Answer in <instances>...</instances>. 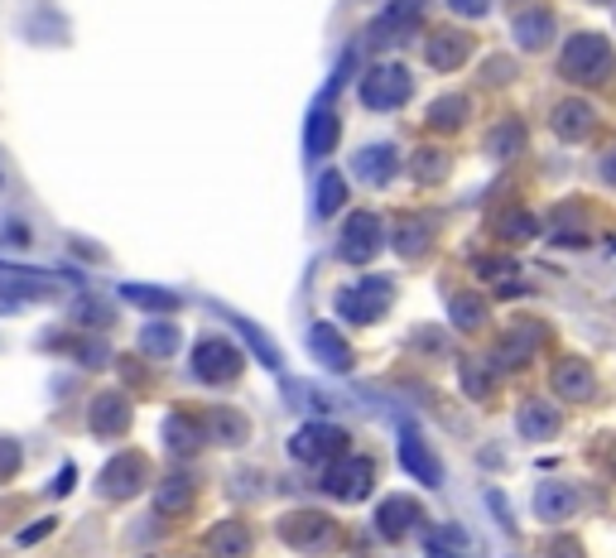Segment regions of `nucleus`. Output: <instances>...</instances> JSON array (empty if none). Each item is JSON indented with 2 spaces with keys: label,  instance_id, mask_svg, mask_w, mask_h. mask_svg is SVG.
Listing matches in <instances>:
<instances>
[{
  "label": "nucleus",
  "instance_id": "1",
  "mask_svg": "<svg viewBox=\"0 0 616 558\" xmlns=\"http://www.w3.org/2000/svg\"><path fill=\"white\" fill-rule=\"evenodd\" d=\"M612 68H616V53L607 49L602 34H573V39L564 44V53H559V73L568 77V83H578V87L607 83Z\"/></svg>",
  "mask_w": 616,
  "mask_h": 558
},
{
  "label": "nucleus",
  "instance_id": "2",
  "mask_svg": "<svg viewBox=\"0 0 616 558\" xmlns=\"http://www.w3.org/2000/svg\"><path fill=\"white\" fill-rule=\"evenodd\" d=\"M347 448H352V444H347V428L342 424H328V418L299 424V434L289 438V458L313 462V468H328V462H337Z\"/></svg>",
  "mask_w": 616,
  "mask_h": 558
},
{
  "label": "nucleus",
  "instance_id": "3",
  "mask_svg": "<svg viewBox=\"0 0 616 558\" xmlns=\"http://www.w3.org/2000/svg\"><path fill=\"white\" fill-rule=\"evenodd\" d=\"M414 97V77L404 63H376L362 77V107L371 111H400Z\"/></svg>",
  "mask_w": 616,
  "mask_h": 558
},
{
  "label": "nucleus",
  "instance_id": "4",
  "mask_svg": "<svg viewBox=\"0 0 616 558\" xmlns=\"http://www.w3.org/2000/svg\"><path fill=\"white\" fill-rule=\"evenodd\" d=\"M285 544L299 554H333L337 544H342V530H337V520H328L323 510H294V515H285Z\"/></svg>",
  "mask_w": 616,
  "mask_h": 558
},
{
  "label": "nucleus",
  "instance_id": "5",
  "mask_svg": "<svg viewBox=\"0 0 616 558\" xmlns=\"http://www.w3.org/2000/svg\"><path fill=\"white\" fill-rule=\"evenodd\" d=\"M390 294H395V284L386 275H366V279H357V284L337 289V313H342L347 323H376L381 313H386Z\"/></svg>",
  "mask_w": 616,
  "mask_h": 558
},
{
  "label": "nucleus",
  "instance_id": "6",
  "mask_svg": "<svg viewBox=\"0 0 616 558\" xmlns=\"http://www.w3.org/2000/svg\"><path fill=\"white\" fill-rule=\"evenodd\" d=\"M371 482H376L371 458H337V462H328V472H323V492H328L333 501H366Z\"/></svg>",
  "mask_w": 616,
  "mask_h": 558
},
{
  "label": "nucleus",
  "instance_id": "7",
  "mask_svg": "<svg viewBox=\"0 0 616 558\" xmlns=\"http://www.w3.org/2000/svg\"><path fill=\"white\" fill-rule=\"evenodd\" d=\"M237 371H241V352L227 337H203L193 347V376L203 386H227V380H237Z\"/></svg>",
  "mask_w": 616,
  "mask_h": 558
},
{
  "label": "nucleus",
  "instance_id": "8",
  "mask_svg": "<svg viewBox=\"0 0 616 558\" xmlns=\"http://www.w3.org/2000/svg\"><path fill=\"white\" fill-rule=\"evenodd\" d=\"M386 246V227H381L376 213H347L342 222V241H337V255L352 265H366L371 255Z\"/></svg>",
  "mask_w": 616,
  "mask_h": 558
},
{
  "label": "nucleus",
  "instance_id": "9",
  "mask_svg": "<svg viewBox=\"0 0 616 558\" xmlns=\"http://www.w3.org/2000/svg\"><path fill=\"white\" fill-rule=\"evenodd\" d=\"M420 5H424V0H395L386 15H381L376 25L366 29L371 49H395L400 39H410V34L420 29Z\"/></svg>",
  "mask_w": 616,
  "mask_h": 558
},
{
  "label": "nucleus",
  "instance_id": "10",
  "mask_svg": "<svg viewBox=\"0 0 616 558\" xmlns=\"http://www.w3.org/2000/svg\"><path fill=\"white\" fill-rule=\"evenodd\" d=\"M540 342H544V328L540 323H516V328H506L502 332V342H496V352H492V371H516V366H526L534 352H540Z\"/></svg>",
  "mask_w": 616,
  "mask_h": 558
},
{
  "label": "nucleus",
  "instance_id": "11",
  "mask_svg": "<svg viewBox=\"0 0 616 558\" xmlns=\"http://www.w3.org/2000/svg\"><path fill=\"white\" fill-rule=\"evenodd\" d=\"M549 390L559 395V400L583 404V400L597 395V376H592V366L583 362V356H564V362L554 366V376H549Z\"/></svg>",
  "mask_w": 616,
  "mask_h": 558
},
{
  "label": "nucleus",
  "instance_id": "12",
  "mask_svg": "<svg viewBox=\"0 0 616 558\" xmlns=\"http://www.w3.org/2000/svg\"><path fill=\"white\" fill-rule=\"evenodd\" d=\"M141 482H145V458H141V452H121L116 462H107V472H101L97 492L111 496V501H125V496L141 492Z\"/></svg>",
  "mask_w": 616,
  "mask_h": 558
},
{
  "label": "nucleus",
  "instance_id": "13",
  "mask_svg": "<svg viewBox=\"0 0 616 558\" xmlns=\"http://www.w3.org/2000/svg\"><path fill=\"white\" fill-rule=\"evenodd\" d=\"M578 515V492L568 482H540L534 486V520L544 525H564Z\"/></svg>",
  "mask_w": 616,
  "mask_h": 558
},
{
  "label": "nucleus",
  "instance_id": "14",
  "mask_svg": "<svg viewBox=\"0 0 616 558\" xmlns=\"http://www.w3.org/2000/svg\"><path fill=\"white\" fill-rule=\"evenodd\" d=\"M131 428V400H125L121 390H107L97 395V404H92V434L97 438H116Z\"/></svg>",
  "mask_w": 616,
  "mask_h": 558
},
{
  "label": "nucleus",
  "instance_id": "15",
  "mask_svg": "<svg viewBox=\"0 0 616 558\" xmlns=\"http://www.w3.org/2000/svg\"><path fill=\"white\" fill-rule=\"evenodd\" d=\"M414 525H420V506H414V496H386L376 510V530L386 534V539H404Z\"/></svg>",
  "mask_w": 616,
  "mask_h": 558
},
{
  "label": "nucleus",
  "instance_id": "16",
  "mask_svg": "<svg viewBox=\"0 0 616 558\" xmlns=\"http://www.w3.org/2000/svg\"><path fill=\"white\" fill-rule=\"evenodd\" d=\"M309 347H313V356H318L328 371H347L352 366V347H347V337L333 328V323H313L309 328Z\"/></svg>",
  "mask_w": 616,
  "mask_h": 558
},
{
  "label": "nucleus",
  "instance_id": "17",
  "mask_svg": "<svg viewBox=\"0 0 616 558\" xmlns=\"http://www.w3.org/2000/svg\"><path fill=\"white\" fill-rule=\"evenodd\" d=\"M549 125H554V135H559V140H588L592 125H597V111H592L588 101L568 97V101H559V107H554Z\"/></svg>",
  "mask_w": 616,
  "mask_h": 558
},
{
  "label": "nucleus",
  "instance_id": "18",
  "mask_svg": "<svg viewBox=\"0 0 616 558\" xmlns=\"http://www.w3.org/2000/svg\"><path fill=\"white\" fill-rule=\"evenodd\" d=\"M400 458H404V468L420 476L424 486H444V468H438V458L420 444V434H414V428H400Z\"/></svg>",
  "mask_w": 616,
  "mask_h": 558
},
{
  "label": "nucleus",
  "instance_id": "19",
  "mask_svg": "<svg viewBox=\"0 0 616 558\" xmlns=\"http://www.w3.org/2000/svg\"><path fill=\"white\" fill-rule=\"evenodd\" d=\"M395 169H400V149H395V145H366L362 155H357V179L371 183V189L390 183Z\"/></svg>",
  "mask_w": 616,
  "mask_h": 558
},
{
  "label": "nucleus",
  "instance_id": "20",
  "mask_svg": "<svg viewBox=\"0 0 616 558\" xmlns=\"http://www.w3.org/2000/svg\"><path fill=\"white\" fill-rule=\"evenodd\" d=\"M53 279L49 275H15L0 270V304H34V299H49Z\"/></svg>",
  "mask_w": 616,
  "mask_h": 558
},
{
  "label": "nucleus",
  "instance_id": "21",
  "mask_svg": "<svg viewBox=\"0 0 616 558\" xmlns=\"http://www.w3.org/2000/svg\"><path fill=\"white\" fill-rule=\"evenodd\" d=\"M424 558H472V539L462 525H428L424 530Z\"/></svg>",
  "mask_w": 616,
  "mask_h": 558
},
{
  "label": "nucleus",
  "instance_id": "22",
  "mask_svg": "<svg viewBox=\"0 0 616 558\" xmlns=\"http://www.w3.org/2000/svg\"><path fill=\"white\" fill-rule=\"evenodd\" d=\"M468 53H472V44L462 39V34H452V29H444V34H434L428 39V68H438V73H452V68H462L468 63Z\"/></svg>",
  "mask_w": 616,
  "mask_h": 558
},
{
  "label": "nucleus",
  "instance_id": "23",
  "mask_svg": "<svg viewBox=\"0 0 616 558\" xmlns=\"http://www.w3.org/2000/svg\"><path fill=\"white\" fill-rule=\"evenodd\" d=\"M207 549L213 558H246L251 554V530L241 520H222L213 534H207Z\"/></svg>",
  "mask_w": 616,
  "mask_h": 558
},
{
  "label": "nucleus",
  "instance_id": "24",
  "mask_svg": "<svg viewBox=\"0 0 616 558\" xmlns=\"http://www.w3.org/2000/svg\"><path fill=\"white\" fill-rule=\"evenodd\" d=\"M333 145H337V116L328 107H318L309 116L304 149H309V159H323V155H333Z\"/></svg>",
  "mask_w": 616,
  "mask_h": 558
},
{
  "label": "nucleus",
  "instance_id": "25",
  "mask_svg": "<svg viewBox=\"0 0 616 558\" xmlns=\"http://www.w3.org/2000/svg\"><path fill=\"white\" fill-rule=\"evenodd\" d=\"M559 410L554 404H540V400H530V404H520V434L526 438H554L559 434Z\"/></svg>",
  "mask_w": 616,
  "mask_h": 558
},
{
  "label": "nucleus",
  "instance_id": "26",
  "mask_svg": "<svg viewBox=\"0 0 616 558\" xmlns=\"http://www.w3.org/2000/svg\"><path fill=\"white\" fill-rule=\"evenodd\" d=\"M554 39V15L549 10H526V15L516 20V44L520 49H540V44H549Z\"/></svg>",
  "mask_w": 616,
  "mask_h": 558
},
{
  "label": "nucleus",
  "instance_id": "27",
  "mask_svg": "<svg viewBox=\"0 0 616 558\" xmlns=\"http://www.w3.org/2000/svg\"><path fill=\"white\" fill-rule=\"evenodd\" d=\"M520 149H526V125H520V121H502L492 135H486V155L502 159V165H506V159H516Z\"/></svg>",
  "mask_w": 616,
  "mask_h": 558
},
{
  "label": "nucleus",
  "instance_id": "28",
  "mask_svg": "<svg viewBox=\"0 0 616 558\" xmlns=\"http://www.w3.org/2000/svg\"><path fill=\"white\" fill-rule=\"evenodd\" d=\"M141 347L149 356H173V352H179V328H173L169 318L145 323V328H141Z\"/></svg>",
  "mask_w": 616,
  "mask_h": 558
},
{
  "label": "nucleus",
  "instance_id": "29",
  "mask_svg": "<svg viewBox=\"0 0 616 558\" xmlns=\"http://www.w3.org/2000/svg\"><path fill=\"white\" fill-rule=\"evenodd\" d=\"M462 121H468V97H462V92L438 97L434 107H428V125H434V131H458Z\"/></svg>",
  "mask_w": 616,
  "mask_h": 558
},
{
  "label": "nucleus",
  "instance_id": "30",
  "mask_svg": "<svg viewBox=\"0 0 616 558\" xmlns=\"http://www.w3.org/2000/svg\"><path fill=\"white\" fill-rule=\"evenodd\" d=\"M458 380H462V395H472V400H486V395H492V380H496V371L486 366V362H476V356H462V371H458Z\"/></svg>",
  "mask_w": 616,
  "mask_h": 558
},
{
  "label": "nucleus",
  "instance_id": "31",
  "mask_svg": "<svg viewBox=\"0 0 616 558\" xmlns=\"http://www.w3.org/2000/svg\"><path fill=\"white\" fill-rule=\"evenodd\" d=\"M395 251H400L404 260H414V255L428 251V227L420 222V217H404V222L395 227Z\"/></svg>",
  "mask_w": 616,
  "mask_h": 558
},
{
  "label": "nucleus",
  "instance_id": "32",
  "mask_svg": "<svg viewBox=\"0 0 616 558\" xmlns=\"http://www.w3.org/2000/svg\"><path fill=\"white\" fill-rule=\"evenodd\" d=\"M165 428H169V452H179V458L203 444V424H197V418H189V414H173Z\"/></svg>",
  "mask_w": 616,
  "mask_h": 558
},
{
  "label": "nucleus",
  "instance_id": "33",
  "mask_svg": "<svg viewBox=\"0 0 616 558\" xmlns=\"http://www.w3.org/2000/svg\"><path fill=\"white\" fill-rule=\"evenodd\" d=\"M121 294L131 299V304L149 308V313H173V308H179V294H169V289H149V284H121Z\"/></svg>",
  "mask_w": 616,
  "mask_h": 558
},
{
  "label": "nucleus",
  "instance_id": "34",
  "mask_svg": "<svg viewBox=\"0 0 616 558\" xmlns=\"http://www.w3.org/2000/svg\"><path fill=\"white\" fill-rule=\"evenodd\" d=\"M347 203V179L342 173H323L318 179V217H337Z\"/></svg>",
  "mask_w": 616,
  "mask_h": 558
},
{
  "label": "nucleus",
  "instance_id": "35",
  "mask_svg": "<svg viewBox=\"0 0 616 558\" xmlns=\"http://www.w3.org/2000/svg\"><path fill=\"white\" fill-rule=\"evenodd\" d=\"M231 323H237V328H241V337H246V342L255 347V356H261L265 366H270V371H280V347H275L270 337H265L261 328H255L251 318H231Z\"/></svg>",
  "mask_w": 616,
  "mask_h": 558
},
{
  "label": "nucleus",
  "instance_id": "36",
  "mask_svg": "<svg viewBox=\"0 0 616 558\" xmlns=\"http://www.w3.org/2000/svg\"><path fill=\"white\" fill-rule=\"evenodd\" d=\"M448 318H452V328H482V318H486V304L476 294H458L448 304Z\"/></svg>",
  "mask_w": 616,
  "mask_h": 558
},
{
  "label": "nucleus",
  "instance_id": "37",
  "mask_svg": "<svg viewBox=\"0 0 616 558\" xmlns=\"http://www.w3.org/2000/svg\"><path fill=\"white\" fill-rule=\"evenodd\" d=\"M189 496H193V482H189V476H169V482L155 492V506H159V510H183V506H189Z\"/></svg>",
  "mask_w": 616,
  "mask_h": 558
},
{
  "label": "nucleus",
  "instance_id": "38",
  "mask_svg": "<svg viewBox=\"0 0 616 558\" xmlns=\"http://www.w3.org/2000/svg\"><path fill=\"white\" fill-rule=\"evenodd\" d=\"M444 165H448V159L438 155V149H420V155H414V179H420V183H438V179H444Z\"/></svg>",
  "mask_w": 616,
  "mask_h": 558
},
{
  "label": "nucleus",
  "instance_id": "39",
  "mask_svg": "<svg viewBox=\"0 0 616 558\" xmlns=\"http://www.w3.org/2000/svg\"><path fill=\"white\" fill-rule=\"evenodd\" d=\"M213 428H217V438H222V444H241V438H246V418L227 414V410L213 414Z\"/></svg>",
  "mask_w": 616,
  "mask_h": 558
},
{
  "label": "nucleus",
  "instance_id": "40",
  "mask_svg": "<svg viewBox=\"0 0 616 558\" xmlns=\"http://www.w3.org/2000/svg\"><path fill=\"white\" fill-rule=\"evenodd\" d=\"M20 462H25V448H20L10 434H0V482H10V476L20 472Z\"/></svg>",
  "mask_w": 616,
  "mask_h": 558
},
{
  "label": "nucleus",
  "instance_id": "41",
  "mask_svg": "<svg viewBox=\"0 0 616 558\" xmlns=\"http://www.w3.org/2000/svg\"><path fill=\"white\" fill-rule=\"evenodd\" d=\"M472 270H476V275H492L496 284H506V279H516V265H510V260H492V255H476V260H472Z\"/></svg>",
  "mask_w": 616,
  "mask_h": 558
},
{
  "label": "nucleus",
  "instance_id": "42",
  "mask_svg": "<svg viewBox=\"0 0 616 558\" xmlns=\"http://www.w3.org/2000/svg\"><path fill=\"white\" fill-rule=\"evenodd\" d=\"M73 318L83 323V328H107L111 313H107V304H92V299H83V304L73 308Z\"/></svg>",
  "mask_w": 616,
  "mask_h": 558
},
{
  "label": "nucleus",
  "instance_id": "43",
  "mask_svg": "<svg viewBox=\"0 0 616 558\" xmlns=\"http://www.w3.org/2000/svg\"><path fill=\"white\" fill-rule=\"evenodd\" d=\"M502 236H516V241L534 236V217H526V213H510L506 222H502Z\"/></svg>",
  "mask_w": 616,
  "mask_h": 558
},
{
  "label": "nucleus",
  "instance_id": "44",
  "mask_svg": "<svg viewBox=\"0 0 616 558\" xmlns=\"http://www.w3.org/2000/svg\"><path fill=\"white\" fill-rule=\"evenodd\" d=\"M448 5L458 10V15H472L476 20V15H486V10H492V0H448Z\"/></svg>",
  "mask_w": 616,
  "mask_h": 558
},
{
  "label": "nucleus",
  "instance_id": "45",
  "mask_svg": "<svg viewBox=\"0 0 616 558\" xmlns=\"http://www.w3.org/2000/svg\"><path fill=\"white\" fill-rule=\"evenodd\" d=\"M602 179H607V183H616V149H612L607 159H602Z\"/></svg>",
  "mask_w": 616,
  "mask_h": 558
},
{
  "label": "nucleus",
  "instance_id": "46",
  "mask_svg": "<svg viewBox=\"0 0 616 558\" xmlns=\"http://www.w3.org/2000/svg\"><path fill=\"white\" fill-rule=\"evenodd\" d=\"M0 189H5V173H0Z\"/></svg>",
  "mask_w": 616,
  "mask_h": 558
},
{
  "label": "nucleus",
  "instance_id": "47",
  "mask_svg": "<svg viewBox=\"0 0 616 558\" xmlns=\"http://www.w3.org/2000/svg\"><path fill=\"white\" fill-rule=\"evenodd\" d=\"M510 558H516V554H510Z\"/></svg>",
  "mask_w": 616,
  "mask_h": 558
}]
</instances>
